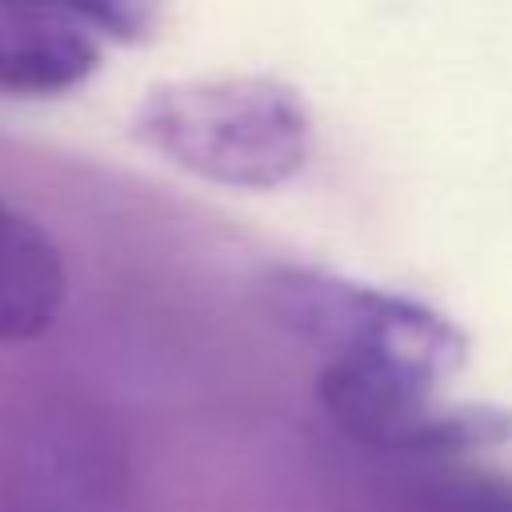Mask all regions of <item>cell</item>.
<instances>
[{"label": "cell", "mask_w": 512, "mask_h": 512, "mask_svg": "<svg viewBox=\"0 0 512 512\" xmlns=\"http://www.w3.org/2000/svg\"><path fill=\"white\" fill-rule=\"evenodd\" d=\"M136 140L168 164L232 188H276L308 156V120L268 80H176L132 116Z\"/></svg>", "instance_id": "cell-1"}, {"label": "cell", "mask_w": 512, "mask_h": 512, "mask_svg": "<svg viewBox=\"0 0 512 512\" xmlns=\"http://www.w3.org/2000/svg\"><path fill=\"white\" fill-rule=\"evenodd\" d=\"M436 376L376 360V356H332L320 372L324 412L360 444L384 452H464L496 444L512 432V420L496 408H440L432 404Z\"/></svg>", "instance_id": "cell-2"}, {"label": "cell", "mask_w": 512, "mask_h": 512, "mask_svg": "<svg viewBox=\"0 0 512 512\" xmlns=\"http://www.w3.org/2000/svg\"><path fill=\"white\" fill-rule=\"evenodd\" d=\"M272 316L332 356H376L440 376L464 360L460 332L436 312L316 272H280L268 284Z\"/></svg>", "instance_id": "cell-3"}, {"label": "cell", "mask_w": 512, "mask_h": 512, "mask_svg": "<svg viewBox=\"0 0 512 512\" xmlns=\"http://www.w3.org/2000/svg\"><path fill=\"white\" fill-rule=\"evenodd\" d=\"M104 44L36 0H0V100H60L84 88Z\"/></svg>", "instance_id": "cell-4"}, {"label": "cell", "mask_w": 512, "mask_h": 512, "mask_svg": "<svg viewBox=\"0 0 512 512\" xmlns=\"http://www.w3.org/2000/svg\"><path fill=\"white\" fill-rule=\"evenodd\" d=\"M68 304V264L56 240L0 200V344L44 336Z\"/></svg>", "instance_id": "cell-5"}, {"label": "cell", "mask_w": 512, "mask_h": 512, "mask_svg": "<svg viewBox=\"0 0 512 512\" xmlns=\"http://www.w3.org/2000/svg\"><path fill=\"white\" fill-rule=\"evenodd\" d=\"M44 8H56L60 16L84 24L100 44H144L160 28L164 0H36Z\"/></svg>", "instance_id": "cell-6"}, {"label": "cell", "mask_w": 512, "mask_h": 512, "mask_svg": "<svg viewBox=\"0 0 512 512\" xmlns=\"http://www.w3.org/2000/svg\"><path fill=\"white\" fill-rule=\"evenodd\" d=\"M428 512H512V480L440 476L424 488Z\"/></svg>", "instance_id": "cell-7"}]
</instances>
